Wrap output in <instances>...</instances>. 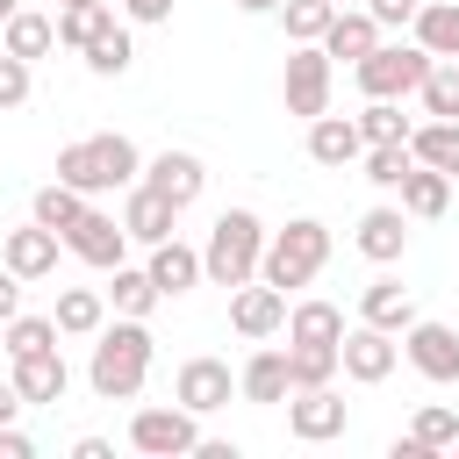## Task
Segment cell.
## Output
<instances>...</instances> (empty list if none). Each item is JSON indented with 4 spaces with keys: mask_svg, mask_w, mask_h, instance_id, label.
I'll use <instances>...</instances> for the list:
<instances>
[{
    "mask_svg": "<svg viewBox=\"0 0 459 459\" xmlns=\"http://www.w3.org/2000/svg\"><path fill=\"white\" fill-rule=\"evenodd\" d=\"M151 359H158L151 330H143L136 316H115V323H100V330H93L86 387H93L100 402H136V394H143V380H151Z\"/></svg>",
    "mask_w": 459,
    "mask_h": 459,
    "instance_id": "6da1fadb",
    "label": "cell"
},
{
    "mask_svg": "<svg viewBox=\"0 0 459 459\" xmlns=\"http://www.w3.org/2000/svg\"><path fill=\"white\" fill-rule=\"evenodd\" d=\"M136 172H143V151L122 129H100V136H79V143L57 151V179L79 186L86 201L93 194H115V186H136Z\"/></svg>",
    "mask_w": 459,
    "mask_h": 459,
    "instance_id": "7a4b0ae2",
    "label": "cell"
},
{
    "mask_svg": "<svg viewBox=\"0 0 459 459\" xmlns=\"http://www.w3.org/2000/svg\"><path fill=\"white\" fill-rule=\"evenodd\" d=\"M323 265H330V222L294 215L287 230H265V251H258V280H265V287L294 294V287H308Z\"/></svg>",
    "mask_w": 459,
    "mask_h": 459,
    "instance_id": "3957f363",
    "label": "cell"
},
{
    "mask_svg": "<svg viewBox=\"0 0 459 459\" xmlns=\"http://www.w3.org/2000/svg\"><path fill=\"white\" fill-rule=\"evenodd\" d=\"M258 251H265V222L251 208H222L215 230H208V244H201V280L244 287V280H258Z\"/></svg>",
    "mask_w": 459,
    "mask_h": 459,
    "instance_id": "277c9868",
    "label": "cell"
},
{
    "mask_svg": "<svg viewBox=\"0 0 459 459\" xmlns=\"http://www.w3.org/2000/svg\"><path fill=\"white\" fill-rule=\"evenodd\" d=\"M423 72H430V50H423V43H373V50L351 65V79H359L366 100H409V93L423 86Z\"/></svg>",
    "mask_w": 459,
    "mask_h": 459,
    "instance_id": "5b68a950",
    "label": "cell"
},
{
    "mask_svg": "<svg viewBox=\"0 0 459 459\" xmlns=\"http://www.w3.org/2000/svg\"><path fill=\"white\" fill-rule=\"evenodd\" d=\"M330 86H337L330 50H323V43H294V50H287V72H280V100H287V115L316 122V115L330 108Z\"/></svg>",
    "mask_w": 459,
    "mask_h": 459,
    "instance_id": "8992f818",
    "label": "cell"
},
{
    "mask_svg": "<svg viewBox=\"0 0 459 459\" xmlns=\"http://www.w3.org/2000/svg\"><path fill=\"white\" fill-rule=\"evenodd\" d=\"M129 445L143 452V459H186L194 445H201V416L194 409H136L129 416Z\"/></svg>",
    "mask_w": 459,
    "mask_h": 459,
    "instance_id": "52a82bcc",
    "label": "cell"
},
{
    "mask_svg": "<svg viewBox=\"0 0 459 459\" xmlns=\"http://www.w3.org/2000/svg\"><path fill=\"white\" fill-rule=\"evenodd\" d=\"M65 251L79 258V265H93V273H115L122 258H129V230H122V215H108V208H79V222L65 230Z\"/></svg>",
    "mask_w": 459,
    "mask_h": 459,
    "instance_id": "ba28073f",
    "label": "cell"
},
{
    "mask_svg": "<svg viewBox=\"0 0 459 459\" xmlns=\"http://www.w3.org/2000/svg\"><path fill=\"white\" fill-rule=\"evenodd\" d=\"M394 366H402V344H394V330H373V323H359V330H344V337H337V373H344V380H359V387H380Z\"/></svg>",
    "mask_w": 459,
    "mask_h": 459,
    "instance_id": "9c48e42d",
    "label": "cell"
},
{
    "mask_svg": "<svg viewBox=\"0 0 459 459\" xmlns=\"http://www.w3.org/2000/svg\"><path fill=\"white\" fill-rule=\"evenodd\" d=\"M287 430L301 437V445H330V437H344L351 430V409H344V394L323 380V387H294L287 394Z\"/></svg>",
    "mask_w": 459,
    "mask_h": 459,
    "instance_id": "30bf717a",
    "label": "cell"
},
{
    "mask_svg": "<svg viewBox=\"0 0 459 459\" xmlns=\"http://www.w3.org/2000/svg\"><path fill=\"white\" fill-rule=\"evenodd\" d=\"M402 359H409L423 380L452 387V380H459V330H452V323H423V316H416V323L402 330Z\"/></svg>",
    "mask_w": 459,
    "mask_h": 459,
    "instance_id": "8fae6325",
    "label": "cell"
},
{
    "mask_svg": "<svg viewBox=\"0 0 459 459\" xmlns=\"http://www.w3.org/2000/svg\"><path fill=\"white\" fill-rule=\"evenodd\" d=\"M14 373V394H22V409H57L65 402V387H72V366H65V351L57 344H43V351H29V359H7Z\"/></svg>",
    "mask_w": 459,
    "mask_h": 459,
    "instance_id": "7c38bea8",
    "label": "cell"
},
{
    "mask_svg": "<svg viewBox=\"0 0 459 459\" xmlns=\"http://www.w3.org/2000/svg\"><path fill=\"white\" fill-rule=\"evenodd\" d=\"M230 394H237V373L222 366V359H186L179 373H172V402L179 409H194V416H215V409H230Z\"/></svg>",
    "mask_w": 459,
    "mask_h": 459,
    "instance_id": "4fadbf2b",
    "label": "cell"
},
{
    "mask_svg": "<svg viewBox=\"0 0 459 459\" xmlns=\"http://www.w3.org/2000/svg\"><path fill=\"white\" fill-rule=\"evenodd\" d=\"M151 194H165L172 208H194L201 201V186H208V165L194 158V151H158V158H143V172H136Z\"/></svg>",
    "mask_w": 459,
    "mask_h": 459,
    "instance_id": "5bb4252c",
    "label": "cell"
},
{
    "mask_svg": "<svg viewBox=\"0 0 459 459\" xmlns=\"http://www.w3.org/2000/svg\"><path fill=\"white\" fill-rule=\"evenodd\" d=\"M230 330L237 337H273V330H287V294L280 287H265V280H244V287H230Z\"/></svg>",
    "mask_w": 459,
    "mask_h": 459,
    "instance_id": "9a60e30c",
    "label": "cell"
},
{
    "mask_svg": "<svg viewBox=\"0 0 459 459\" xmlns=\"http://www.w3.org/2000/svg\"><path fill=\"white\" fill-rule=\"evenodd\" d=\"M57 244H65V237L29 215V230H7V237H0V265L22 273V287H29V280H50V273H57Z\"/></svg>",
    "mask_w": 459,
    "mask_h": 459,
    "instance_id": "2e32d148",
    "label": "cell"
},
{
    "mask_svg": "<svg viewBox=\"0 0 459 459\" xmlns=\"http://www.w3.org/2000/svg\"><path fill=\"white\" fill-rule=\"evenodd\" d=\"M172 222H179V208H172L165 194H151L143 179H136V186H122V230H129V244H143V251H151V244H165V237H172Z\"/></svg>",
    "mask_w": 459,
    "mask_h": 459,
    "instance_id": "e0dca14e",
    "label": "cell"
},
{
    "mask_svg": "<svg viewBox=\"0 0 459 459\" xmlns=\"http://www.w3.org/2000/svg\"><path fill=\"white\" fill-rule=\"evenodd\" d=\"M143 273H151V287H158L165 301H179V294H194V287H201V251H194V244H179V237H165V244H151Z\"/></svg>",
    "mask_w": 459,
    "mask_h": 459,
    "instance_id": "ac0fdd59",
    "label": "cell"
},
{
    "mask_svg": "<svg viewBox=\"0 0 459 459\" xmlns=\"http://www.w3.org/2000/svg\"><path fill=\"white\" fill-rule=\"evenodd\" d=\"M359 151H366V136H359V122L351 115H316L308 122V158L316 165H330V172H344V165H359Z\"/></svg>",
    "mask_w": 459,
    "mask_h": 459,
    "instance_id": "d6986e66",
    "label": "cell"
},
{
    "mask_svg": "<svg viewBox=\"0 0 459 459\" xmlns=\"http://www.w3.org/2000/svg\"><path fill=\"white\" fill-rule=\"evenodd\" d=\"M351 244H359L373 265H394V258L409 251V215H402V208H366L359 230H351Z\"/></svg>",
    "mask_w": 459,
    "mask_h": 459,
    "instance_id": "ffe728a7",
    "label": "cell"
},
{
    "mask_svg": "<svg viewBox=\"0 0 459 459\" xmlns=\"http://www.w3.org/2000/svg\"><path fill=\"white\" fill-rule=\"evenodd\" d=\"M373 43H380V22H373L366 7H337V14H330V29H323V50H330V65H359Z\"/></svg>",
    "mask_w": 459,
    "mask_h": 459,
    "instance_id": "44dd1931",
    "label": "cell"
},
{
    "mask_svg": "<svg viewBox=\"0 0 459 459\" xmlns=\"http://www.w3.org/2000/svg\"><path fill=\"white\" fill-rule=\"evenodd\" d=\"M394 194H402V215H409V222H437V215L452 208V179L430 172V165H409Z\"/></svg>",
    "mask_w": 459,
    "mask_h": 459,
    "instance_id": "7402d4cb",
    "label": "cell"
},
{
    "mask_svg": "<svg viewBox=\"0 0 459 459\" xmlns=\"http://www.w3.org/2000/svg\"><path fill=\"white\" fill-rule=\"evenodd\" d=\"M359 323H373V330H409L416 323V294L402 287V280H373L366 294H359Z\"/></svg>",
    "mask_w": 459,
    "mask_h": 459,
    "instance_id": "603a6c76",
    "label": "cell"
},
{
    "mask_svg": "<svg viewBox=\"0 0 459 459\" xmlns=\"http://www.w3.org/2000/svg\"><path fill=\"white\" fill-rule=\"evenodd\" d=\"M237 394H244V402H258V409L287 402V394H294V387H287V351H251V359H244V373H237Z\"/></svg>",
    "mask_w": 459,
    "mask_h": 459,
    "instance_id": "cb8c5ba5",
    "label": "cell"
},
{
    "mask_svg": "<svg viewBox=\"0 0 459 459\" xmlns=\"http://www.w3.org/2000/svg\"><path fill=\"white\" fill-rule=\"evenodd\" d=\"M409 158L416 165H430V172H445V179H459V122H416L409 129Z\"/></svg>",
    "mask_w": 459,
    "mask_h": 459,
    "instance_id": "d4e9b609",
    "label": "cell"
},
{
    "mask_svg": "<svg viewBox=\"0 0 459 459\" xmlns=\"http://www.w3.org/2000/svg\"><path fill=\"white\" fill-rule=\"evenodd\" d=\"M100 294H108V308H115V316H136V323H151V308L165 301V294L151 287V273H143V265H129V258L115 265V280H108Z\"/></svg>",
    "mask_w": 459,
    "mask_h": 459,
    "instance_id": "484cf974",
    "label": "cell"
},
{
    "mask_svg": "<svg viewBox=\"0 0 459 459\" xmlns=\"http://www.w3.org/2000/svg\"><path fill=\"white\" fill-rule=\"evenodd\" d=\"M50 323H57V337H93L108 323V294L100 287H65L57 308H50Z\"/></svg>",
    "mask_w": 459,
    "mask_h": 459,
    "instance_id": "4316f807",
    "label": "cell"
},
{
    "mask_svg": "<svg viewBox=\"0 0 459 459\" xmlns=\"http://www.w3.org/2000/svg\"><path fill=\"white\" fill-rule=\"evenodd\" d=\"M50 43H57V14H36V7H14V14H7V29H0V50L29 57V65H36Z\"/></svg>",
    "mask_w": 459,
    "mask_h": 459,
    "instance_id": "83f0119b",
    "label": "cell"
},
{
    "mask_svg": "<svg viewBox=\"0 0 459 459\" xmlns=\"http://www.w3.org/2000/svg\"><path fill=\"white\" fill-rule=\"evenodd\" d=\"M337 337H344L337 301H294L287 308V344H337Z\"/></svg>",
    "mask_w": 459,
    "mask_h": 459,
    "instance_id": "f1b7e54d",
    "label": "cell"
},
{
    "mask_svg": "<svg viewBox=\"0 0 459 459\" xmlns=\"http://www.w3.org/2000/svg\"><path fill=\"white\" fill-rule=\"evenodd\" d=\"M409 29H416V43L430 57H459V0H423Z\"/></svg>",
    "mask_w": 459,
    "mask_h": 459,
    "instance_id": "f546056e",
    "label": "cell"
},
{
    "mask_svg": "<svg viewBox=\"0 0 459 459\" xmlns=\"http://www.w3.org/2000/svg\"><path fill=\"white\" fill-rule=\"evenodd\" d=\"M108 22H122L108 0H72V7H57V43H65V50H86Z\"/></svg>",
    "mask_w": 459,
    "mask_h": 459,
    "instance_id": "4dcf8cb0",
    "label": "cell"
},
{
    "mask_svg": "<svg viewBox=\"0 0 459 459\" xmlns=\"http://www.w3.org/2000/svg\"><path fill=\"white\" fill-rule=\"evenodd\" d=\"M79 57H86V72H93V79H122V72L136 65V43H129V29H122V22H108Z\"/></svg>",
    "mask_w": 459,
    "mask_h": 459,
    "instance_id": "1f68e13d",
    "label": "cell"
},
{
    "mask_svg": "<svg viewBox=\"0 0 459 459\" xmlns=\"http://www.w3.org/2000/svg\"><path fill=\"white\" fill-rule=\"evenodd\" d=\"M416 100H423V115H437V122H459V57H430V72H423Z\"/></svg>",
    "mask_w": 459,
    "mask_h": 459,
    "instance_id": "d6a6232c",
    "label": "cell"
},
{
    "mask_svg": "<svg viewBox=\"0 0 459 459\" xmlns=\"http://www.w3.org/2000/svg\"><path fill=\"white\" fill-rule=\"evenodd\" d=\"M351 122H359V136H366V143H409V129H416V122L402 115V100H366Z\"/></svg>",
    "mask_w": 459,
    "mask_h": 459,
    "instance_id": "836d02e7",
    "label": "cell"
},
{
    "mask_svg": "<svg viewBox=\"0 0 459 459\" xmlns=\"http://www.w3.org/2000/svg\"><path fill=\"white\" fill-rule=\"evenodd\" d=\"M79 208H86V194H79V186H65V179H50V186H36V208H29V215H36L43 230H57V237H65V230L79 222Z\"/></svg>",
    "mask_w": 459,
    "mask_h": 459,
    "instance_id": "e575fe53",
    "label": "cell"
},
{
    "mask_svg": "<svg viewBox=\"0 0 459 459\" xmlns=\"http://www.w3.org/2000/svg\"><path fill=\"white\" fill-rule=\"evenodd\" d=\"M337 380V344H287V387H323Z\"/></svg>",
    "mask_w": 459,
    "mask_h": 459,
    "instance_id": "d590c367",
    "label": "cell"
},
{
    "mask_svg": "<svg viewBox=\"0 0 459 459\" xmlns=\"http://www.w3.org/2000/svg\"><path fill=\"white\" fill-rule=\"evenodd\" d=\"M280 14V29H287V43H323V29H330V0H280L273 7Z\"/></svg>",
    "mask_w": 459,
    "mask_h": 459,
    "instance_id": "8d00e7d4",
    "label": "cell"
},
{
    "mask_svg": "<svg viewBox=\"0 0 459 459\" xmlns=\"http://www.w3.org/2000/svg\"><path fill=\"white\" fill-rule=\"evenodd\" d=\"M43 344H57V323H50V316H7V323H0V351H7V359H29V351H43Z\"/></svg>",
    "mask_w": 459,
    "mask_h": 459,
    "instance_id": "74e56055",
    "label": "cell"
},
{
    "mask_svg": "<svg viewBox=\"0 0 459 459\" xmlns=\"http://www.w3.org/2000/svg\"><path fill=\"white\" fill-rule=\"evenodd\" d=\"M359 165H366V179H373L380 194H394V186H402V172H409L416 158H409V143H366V151H359Z\"/></svg>",
    "mask_w": 459,
    "mask_h": 459,
    "instance_id": "f35d334b",
    "label": "cell"
},
{
    "mask_svg": "<svg viewBox=\"0 0 459 459\" xmlns=\"http://www.w3.org/2000/svg\"><path fill=\"white\" fill-rule=\"evenodd\" d=\"M409 437H416L423 452H452V445H459V416H452L445 402H423L416 423H409Z\"/></svg>",
    "mask_w": 459,
    "mask_h": 459,
    "instance_id": "ab89813d",
    "label": "cell"
},
{
    "mask_svg": "<svg viewBox=\"0 0 459 459\" xmlns=\"http://www.w3.org/2000/svg\"><path fill=\"white\" fill-rule=\"evenodd\" d=\"M22 100H29V57L0 50V115H7V108H22Z\"/></svg>",
    "mask_w": 459,
    "mask_h": 459,
    "instance_id": "60d3db41",
    "label": "cell"
},
{
    "mask_svg": "<svg viewBox=\"0 0 459 459\" xmlns=\"http://www.w3.org/2000/svg\"><path fill=\"white\" fill-rule=\"evenodd\" d=\"M416 7H423V0H366V14H373L380 29H409V22H416Z\"/></svg>",
    "mask_w": 459,
    "mask_h": 459,
    "instance_id": "b9f144b4",
    "label": "cell"
},
{
    "mask_svg": "<svg viewBox=\"0 0 459 459\" xmlns=\"http://www.w3.org/2000/svg\"><path fill=\"white\" fill-rule=\"evenodd\" d=\"M172 7H179V0H115L122 22H172Z\"/></svg>",
    "mask_w": 459,
    "mask_h": 459,
    "instance_id": "7bdbcfd3",
    "label": "cell"
},
{
    "mask_svg": "<svg viewBox=\"0 0 459 459\" xmlns=\"http://www.w3.org/2000/svg\"><path fill=\"white\" fill-rule=\"evenodd\" d=\"M7 316H22V273L0 265V323H7Z\"/></svg>",
    "mask_w": 459,
    "mask_h": 459,
    "instance_id": "ee69618b",
    "label": "cell"
},
{
    "mask_svg": "<svg viewBox=\"0 0 459 459\" xmlns=\"http://www.w3.org/2000/svg\"><path fill=\"white\" fill-rule=\"evenodd\" d=\"M36 452V437H22L14 423H0V459H29Z\"/></svg>",
    "mask_w": 459,
    "mask_h": 459,
    "instance_id": "f6af8a7d",
    "label": "cell"
},
{
    "mask_svg": "<svg viewBox=\"0 0 459 459\" xmlns=\"http://www.w3.org/2000/svg\"><path fill=\"white\" fill-rule=\"evenodd\" d=\"M72 459H115L108 437H72Z\"/></svg>",
    "mask_w": 459,
    "mask_h": 459,
    "instance_id": "bcb514c9",
    "label": "cell"
},
{
    "mask_svg": "<svg viewBox=\"0 0 459 459\" xmlns=\"http://www.w3.org/2000/svg\"><path fill=\"white\" fill-rule=\"evenodd\" d=\"M22 416V394H14V380H0V423H14Z\"/></svg>",
    "mask_w": 459,
    "mask_h": 459,
    "instance_id": "7dc6e473",
    "label": "cell"
},
{
    "mask_svg": "<svg viewBox=\"0 0 459 459\" xmlns=\"http://www.w3.org/2000/svg\"><path fill=\"white\" fill-rule=\"evenodd\" d=\"M237 7H244V14H273L280 0H237Z\"/></svg>",
    "mask_w": 459,
    "mask_h": 459,
    "instance_id": "c3c4849f",
    "label": "cell"
},
{
    "mask_svg": "<svg viewBox=\"0 0 459 459\" xmlns=\"http://www.w3.org/2000/svg\"><path fill=\"white\" fill-rule=\"evenodd\" d=\"M14 7H22V0H0V22H7V14H14Z\"/></svg>",
    "mask_w": 459,
    "mask_h": 459,
    "instance_id": "681fc988",
    "label": "cell"
},
{
    "mask_svg": "<svg viewBox=\"0 0 459 459\" xmlns=\"http://www.w3.org/2000/svg\"><path fill=\"white\" fill-rule=\"evenodd\" d=\"M330 7H351V0H330Z\"/></svg>",
    "mask_w": 459,
    "mask_h": 459,
    "instance_id": "f907efd6",
    "label": "cell"
},
{
    "mask_svg": "<svg viewBox=\"0 0 459 459\" xmlns=\"http://www.w3.org/2000/svg\"><path fill=\"white\" fill-rule=\"evenodd\" d=\"M57 7H72V0H57Z\"/></svg>",
    "mask_w": 459,
    "mask_h": 459,
    "instance_id": "816d5d0a",
    "label": "cell"
},
{
    "mask_svg": "<svg viewBox=\"0 0 459 459\" xmlns=\"http://www.w3.org/2000/svg\"><path fill=\"white\" fill-rule=\"evenodd\" d=\"M0 29H7V22H0Z\"/></svg>",
    "mask_w": 459,
    "mask_h": 459,
    "instance_id": "f5cc1de1",
    "label": "cell"
}]
</instances>
